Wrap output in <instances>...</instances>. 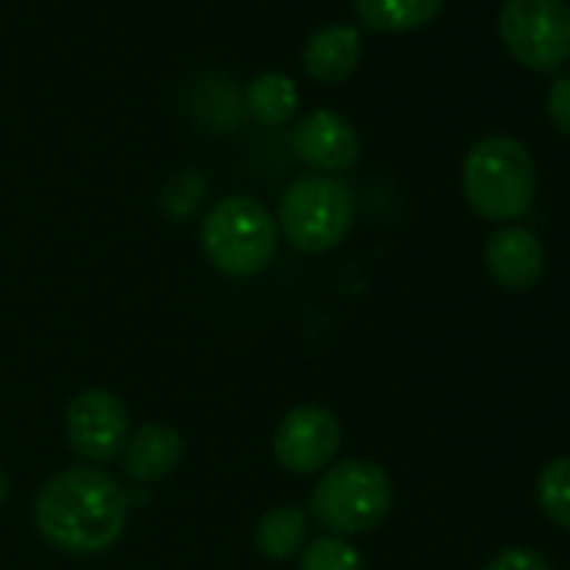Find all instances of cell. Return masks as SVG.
<instances>
[{"mask_svg":"<svg viewBox=\"0 0 570 570\" xmlns=\"http://www.w3.org/2000/svg\"><path fill=\"white\" fill-rule=\"evenodd\" d=\"M128 493L101 466H68L51 473L35 497L38 533L68 557L111 550L128 527Z\"/></svg>","mask_w":570,"mask_h":570,"instance_id":"obj_1","label":"cell"},{"mask_svg":"<svg viewBox=\"0 0 570 570\" xmlns=\"http://www.w3.org/2000/svg\"><path fill=\"white\" fill-rule=\"evenodd\" d=\"M460 185L473 215L507 225L530 212L537 195V165L517 138L487 135L466 151Z\"/></svg>","mask_w":570,"mask_h":570,"instance_id":"obj_2","label":"cell"},{"mask_svg":"<svg viewBox=\"0 0 570 570\" xmlns=\"http://www.w3.org/2000/svg\"><path fill=\"white\" fill-rule=\"evenodd\" d=\"M390 507H393L390 473L366 456H353L326 466L309 493L313 520L333 537H360L376 530L386 520Z\"/></svg>","mask_w":570,"mask_h":570,"instance_id":"obj_3","label":"cell"},{"mask_svg":"<svg viewBox=\"0 0 570 570\" xmlns=\"http://www.w3.org/2000/svg\"><path fill=\"white\" fill-rule=\"evenodd\" d=\"M202 252L228 278H252L268 268L278 248L272 212L252 195H228L202 218Z\"/></svg>","mask_w":570,"mask_h":570,"instance_id":"obj_4","label":"cell"},{"mask_svg":"<svg viewBox=\"0 0 570 570\" xmlns=\"http://www.w3.org/2000/svg\"><path fill=\"white\" fill-rule=\"evenodd\" d=\"M356 222V198L343 178L306 175L296 178L278 198L275 225L296 252L326 255L340 248Z\"/></svg>","mask_w":570,"mask_h":570,"instance_id":"obj_5","label":"cell"},{"mask_svg":"<svg viewBox=\"0 0 570 570\" xmlns=\"http://www.w3.org/2000/svg\"><path fill=\"white\" fill-rule=\"evenodd\" d=\"M497 31L510 58L533 75H553L570 65L567 0H503Z\"/></svg>","mask_w":570,"mask_h":570,"instance_id":"obj_6","label":"cell"},{"mask_svg":"<svg viewBox=\"0 0 570 570\" xmlns=\"http://www.w3.org/2000/svg\"><path fill=\"white\" fill-rule=\"evenodd\" d=\"M343 446V426L323 403H299L285 413L272 433V456L296 476L323 473Z\"/></svg>","mask_w":570,"mask_h":570,"instance_id":"obj_7","label":"cell"},{"mask_svg":"<svg viewBox=\"0 0 570 570\" xmlns=\"http://www.w3.org/2000/svg\"><path fill=\"white\" fill-rule=\"evenodd\" d=\"M65 433L81 460L101 466L121 460L131 436V416L111 390H85L65 413Z\"/></svg>","mask_w":570,"mask_h":570,"instance_id":"obj_8","label":"cell"},{"mask_svg":"<svg viewBox=\"0 0 570 570\" xmlns=\"http://www.w3.org/2000/svg\"><path fill=\"white\" fill-rule=\"evenodd\" d=\"M296 155L316 175H343L360 161V135L350 118L340 111H313L296 125L293 135Z\"/></svg>","mask_w":570,"mask_h":570,"instance_id":"obj_9","label":"cell"},{"mask_svg":"<svg viewBox=\"0 0 570 570\" xmlns=\"http://www.w3.org/2000/svg\"><path fill=\"white\" fill-rule=\"evenodd\" d=\"M483 262H487V272H490V278L500 285V289L527 293V289H533V285L540 282L547 255H543L540 238L530 228H523V225H500L487 238Z\"/></svg>","mask_w":570,"mask_h":570,"instance_id":"obj_10","label":"cell"},{"mask_svg":"<svg viewBox=\"0 0 570 570\" xmlns=\"http://www.w3.org/2000/svg\"><path fill=\"white\" fill-rule=\"evenodd\" d=\"M181 460H185L181 433L168 423H145L131 430L121 453V470L135 483H158L168 473H175Z\"/></svg>","mask_w":570,"mask_h":570,"instance_id":"obj_11","label":"cell"},{"mask_svg":"<svg viewBox=\"0 0 570 570\" xmlns=\"http://www.w3.org/2000/svg\"><path fill=\"white\" fill-rule=\"evenodd\" d=\"M363 58V38L350 24L320 28L303 48V68L320 85H343Z\"/></svg>","mask_w":570,"mask_h":570,"instance_id":"obj_12","label":"cell"},{"mask_svg":"<svg viewBox=\"0 0 570 570\" xmlns=\"http://www.w3.org/2000/svg\"><path fill=\"white\" fill-rule=\"evenodd\" d=\"M306 543H309V517L296 503L272 507L255 527V550L272 563L296 560Z\"/></svg>","mask_w":570,"mask_h":570,"instance_id":"obj_13","label":"cell"},{"mask_svg":"<svg viewBox=\"0 0 570 570\" xmlns=\"http://www.w3.org/2000/svg\"><path fill=\"white\" fill-rule=\"evenodd\" d=\"M245 111L265 128L289 125L299 111V85L289 75L265 71L245 88Z\"/></svg>","mask_w":570,"mask_h":570,"instance_id":"obj_14","label":"cell"},{"mask_svg":"<svg viewBox=\"0 0 570 570\" xmlns=\"http://www.w3.org/2000/svg\"><path fill=\"white\" fill-rule=\"evenodd\" d=\"M353 4L360 21L383 35L420 31L443 11V0H353Z\"/></svg>","mask_w":570,"mask_h":570,"instance_id":"obj_15","label":"cell"},{"mask_svg":"<svg viewBox=\"0 0 570 570\" xmlns=\"http://www.w3.org/2000/svg\"><path fill=\"white\" fill-rule=\"evenodd\" d=\"M537 507L553 527L570 530V453L543 463L537 476Z\"/></svg>","mask_w":570,"mask_h":570,"instance_id":"obj_16","label":"cell"},{"mask_svg":"<svg viewBox=\"0 0 570 570\" xmlns=\"http://www.w3.org/2000/svg\"><path fill=\"white\" fill-rule=\"evenodd\" d=\"M299 570H363V553L346 537L323 533L303 547Z\"/></svg>","mask_w":570,"mask_h":570,"instance_id":"obj_17","label":"cell"},{"mask_svg":"<svg viewBox=\"0 0 570 570\" xmlns=\"http://www.w3.org/2000/svg\"><path fill=\"white\" fill-rule=\"evenodd\" d=\"M547 118L560 135L570 138V75H557L547 88Z\"/></svg>","mask_w":570,"mask_h":570,"instance_id":"obj_18","label":"cell"},{"mask_svg":"<svg viewBox=\"0 0 570 570\" xmlns=\"http://www.w3.org/2000/svg\"><path fill=\"white\" fill-rule=\"evenodd\" d=\"M483 570H553V567L543 553L530 547H507L497 557H490Z\"/></svg>","mask_w":570,"mask_h":570,"instance_id":"obj_19","label":"cell"},{"mask_svg":"<svg viewBox=\"0 0 570 570\" xmlns=\"http://www.w3.org/2000/svg\"><path fill=\"white\" fill-rule=\"evenodd\" d=\"M8 493H11V480H8V473H4V466H0V507H4V500H8Z\"/></svg>","mask_w":570,"mask_h":570,"instance_id":"obj_20","label":"cell"}]
</instances>
